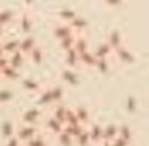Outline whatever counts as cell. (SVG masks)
I'll return each instance as SVG.
<instances>
[{
    "mask_svg": "<svg viewBox=\"0 0 149 146\" xmlns=\"http://www.w3.org/2000/svg\"><path fill=\"white\" fill-rule=\"evenodd\" d=\"M38 133V130L36 127V125H28V124H24L20 127H17L15 130V135L21 140V142H26L28 141L29 139L36 137Z\"/></svg>",
    "mask_w": 149,
    "mask_h": 146,
    "instance_id": "1",
    "label": "cell"
},
{
    "mask_svg": "<svg viewBox=\"0 0 149 146\" xmlns=\"http://www.w3.org/2000/svg\"><path fill=\"white\" fill-rule=\"evenodd\" d=\"M41 114H42V112H41V110H40L38 107H31V109H28V110L23 113L22 118H23L24 124H28V125H36V123H37L38 119L41 118Z\"/></svg>",
    "mask_w": 149,
    "mask_h": 146,
    "instance_id": "2",
    "label": "cell"
},
{
    "mask_svg": "<svg viewBox=\"0 0 149 146\" xmlns=\"http://www.w3.org/2000/svg\"><path fill=\"white\" fill-rule=\"evenodd\" d=\"M74 34L73 29L71 28V26L69 23H65V22H62L61 25H57L55 28H54V35L56 39H58L59 41L69 35H72Z\"/></svg>",
    "mask_w": 149,
    "mask_h": 146,
    "instance_id": "3",
    "label": "cell"
},
{
    "mask_svg": "<svg viewBox=\"0 0 149 146\" xmlns=\"http://www.w3.org/2000/svg\"><path fill=\"white\" fill-rule=\"evenodd\" d=\"M102 128L104 126L99 124H93L91 127L87 128L92 144H100L102 141Z\"/></svg>",
    "mask_w": 149,
    "mask_h": 146,
    "instance_id": "4",
    "label": "cell"
},
{
    "mask_svg": "<svg viewBox=\"0 0 149 146\" xmlns=\"http://www.w3.org/2000/svg\"><path fill=\"white\" fill-rule=\"evenodd\" d=\"M106 42L111 46V48H112L113 51H114L116 48H119L120 46H122V36H121V34H120L118 30H112V32L108 34Z\"/></svg>",
    "mask_w": 149,
    "mask_h": 146,
    "instance_id": "5",
    "label": "cell"
},
{
    "mask_svg": "<svg viewBox=\"0 0 149 146\" xmlns=\"http://www.w3.org/2000/svg\"><path fill=\"white\" fill-rule=\"evenodd\" d=\"M35 46H36V42H35L34 37H31L29 35L23 37L22 40H19V50L22 51L23 54L29 53Z\"/></svg>",
    "mask_w": 149,
    "mask_h": 146,
    "instance_id": "6",
    "label": "cell"
},
{
    "mask_svg": "<svg viewBox=\"0 0 149 146\" xmlns=\"http://www.w3.org/2000/svg\"><path fill=\"white\" fill-rule=\"evenodd\" d=\"M7 58H8V64H9V65H12V67H13V68H15V69H19V68L23 64L24 55H23V53H22V51L16 50V51L12 53L10 57L8 56Z\"/></svg>",
    "mask_w": 149,
    "mask_h": 146,
    "instance_id": "7",
    "label": "cell"
},
{
    "mask_svg": "<svg viewBox=\"0 0 149 146\" xmlns=\"http://www.w3.org/2000/svg\"><path fill=\"white\" fill-rule=\"evenodd\" d=\"M78 55H79V64H84L88 68L94 67L97 58H95L93 53H90L88 50H86V51H84L81 54H78Z\"/></svg>",
    "mask_w": 149,
    "mask_h": 146,
    "instance_id": "8",
    "label": "cell"
},
{
    "mask_svg": "<svg viewBox=\"0 0 149 146\" xmlns=\"http://www.w3.org/2000/svg\"><path fill=\"white\" fill-rule=\"evenodd\" d=\"M19 26H20V29L22 30V33L29 34L33 29V21L30 19V16L28 14H22L19 19Z\"/></svg>",
    "mask_w": 149,
    "mask_h": 146,
    "instance_id": "9",
    "label": "cell"
},
{
    "mask_svg": "<svg viewBox=\"0 0 149 146\" xmlns=\"http://www.w3.org/2000/svg\"><path fill=\"white\" fill-rule=\"evenodd\" d=\"M113 53L118 56L119 60H121V61L125 62V63H129V62H132V61L134 60L132 53H130L126 47H123V46H120V47L116 48Z\"/></svg>",
    "mask_w": 149,
    "mask_h": 146,
    "instance_id": "10",
    "label": "cell"
},
{
    "mask_svg": "<svg viewBox=\"0 0 149 146\" xmlns=\"http://www.w3.org/2000/svg\"><path fill=\"white\" fill-rule=\"evenodd\" d=\"M69 25L71 26V28L73 29V32L78 34V33H80L81 30H84V29L87 27V21H86L83 16L77 15L72 21L69 22Z\"/></svg>",
    "mask_w": 149,
    "mask_h": 146,
    "instance_id": "11",
    "label": "cell"
},
{
    "mask_svg": "<svg viewBox=\"0 0 149 146\" xmlns=\"http://www.w3.org/2000/svg\"><path fill=\"white\" fill-rule=\"evenodd\" d=\"M68 109L65 105H62V104H57L56 105V109L54 110V114L51 117H54L56 120H58L59 123H62L63 125L65 124V120H66V113H68Z\"/></svg>",
    "mask_w": 149,
    "mask_h": 146,
    "instance_id": "12",
    "label": "cell"
},
{
    "mask_svg": "<svg viewBox=\"0 0 149 146\" xmlns=\"http://www.w3.org/2000/svg\"><path fill=\"white\" fill-rule=\"evenodd\" d=\"M15 18V14L12 9H0V26L6 27Z\"/></svg>",
    "mask_w": 149,
    "mask_h": 146,
    "instance_id": "13",
    "label": "cell"
},
{
    "mask_svg": "<svg viewBox=\"0 0 149 146\" xmlns=\"http://www.w3.org/2000/svg\"><path fill=\"white\" fill-rule=\"evenodd\" d=\"M111 53L113 54V49L111 48V46L107 42H104L98 47V49L94 53V56H95V58H107V56Z\"/></svg>",
    "mask_w": 149,
    "mask_h": 146,
    "instance_id": "14",
    "label": "cell"
},
{
    "mask_svg": "<svg viewBox=\"0 0 149 146\" xmlns=\"http://www.w3.org/2000/svg\"><path fill=\"white\" fill-rule=\"evenodd\" d=\"M76 16H77L76 11H73L71 8H63L58 12V18L62 20V22H65V23H69Z\"/></svg>",
    "mask_w": 149,
    "mask_h": 146,
    "instance_id": "15",
    "label": "cell"
},
{
    "mask_svg": "<svg viewBox=\"0 0 149 146\" xmlns=\"http://www.w3.org/2000/svg\"><path fill=\"white\" fill-rule=\"evenodd\" d=\"M66 63L71 68H77L79 64V55L73 48L66 50Z\"/></svg>",
    "mask_w": 149,
    "mask_h": 146,
    "instance_id": "16",
    "label": "cell"
},
{
    "mask_svg": "<svg viewBox=\"0 0 149 146\" xmlns=\"http://www.w3.org/2000/svg\"><path fill=\"white\" fill-rule=\"evenodd\" d=\"M118 135V126L108 125L102 128V141H111Z\"/></svg>",
    "mask_w": 149,
    "mask_h": 146,
    "instance_id": "17",
    "label": "cell"
},
{
    "mask_svg": "<svg viewBox=\"0 0 149 146\" xmlns=\"http://www.w3.org/2000/svg\"><path fill=\"white\" fill-rule=\"evenodd\" d=\"M0 76H2L3 78L15 79L16 77H19V71H17V69H15V68H13L12 65L7 64V65H5V67L0 70Z\"/></svg>",
    "mask_w": 149,
    "mask_h": 146,
    "instance_id": "18",
    "label": "cell"
},
{
    "mask_svg": "<svg viewBox=\"0 0 149 146\" xmlns=\"http://www.w3.org/2000/svg\"><path fill=\"white\" fill-rule=\"evenodd\" d=\"M74 140L77 141L78 146H88L90 144H92L87 128H84V130L74 138Z\"/></svg>",
    "mask_w": 149,
    "mask_h": 146,
    "instance_id": "19",
    "label": "cell"
},
{
    "mask_svg": "<svg viewBox=\"0 0 149 146\" xmlns=\"http://www.w3.org/2000/svg\"><path fill=\"white\" fill-rule=\"evenodd\" d=\"M47 126H48L49 130H51L54 133H57V134H59L63 131V128H64L63 127V124L59 123L58 120H56L54 117H50L47 120Z\"/></svg>",
    "mask_w": 149,
    "mask_h": 146,
    "instance_id": "20",
    "label": "cell"
},
{
    "mask_svg": "<svg viewBox=\"0 0 149 146\" xmlns=\"http://www.w3.org/2000/svg\"><path fill=\"white\" fill-rule=\"evenodd\" d=\"M87 41L83 37V36H78L76 37V41H74V44H73V49L78 53V54H81L84 51L87 50Z\"/></svg>",
    "mask_w": 149,
    "mask_h": 146,
    "instance_id": "21",
    "label": "cell"
},
{
    "mask_svg": "<svg viewBox=\"0 0 149 146\" xmlns=\"http://www.w3.org/2000/svg\"><path fill=\"white\" fill-rule=\"evenodd\" d=\"M77 33H74V34H72V35H69V36H66V37H64V39H62L59 42H61V48L63 49V50H69V49H71V48H73V44H74V41H76V37H77V35H76Z\"/></svg>",
    "mask_w": 149,
    "mask_h": 146,
    "instance_id": "22",
    "label": "cell"
},
{
    "mask_svg": "<svg viewBox=\"0 0 149 146\" xmlns=\"http://www.w3.org/2000/svg\"><path fill=\"white\" fill-rule=\"evenodd\" d=\"M118 135L121 137L122 139L130 141L132 140V130L128 125H120L118 126Z\"/></svg>",
    "mask_w": 149,
    "mask_h": 146,
    "instance_id": "23",
    "label": "cell"
},
{
    "mask_svg": "<svg viewBox=\"0 0 149 146\" xmlns=\"http://www.w3.org/2000/svg\"><path fill=\"white\" fill-rule=\"evenodd\" d=\"M2 49L5 53H14L16 50H19V40H10L3 44H1Z\"/></svg>",
    "mask_w": 149,
    "mask_h": 146,
    "instance_id": "24",
    "label": "cell"
},
{
    "mask_svg": "<svg viewBox=\"0 0 149 146\" xmlns=\"http://www.w3.org/2000/svg\"><path fill=\"white\" fill-rule=\"evenodd\" d=\"M31 57V60L35 62V63H41V61L43 60V51L41 50V48L38 46H35L29 53H28Z\"/></svg>",
    "mask_w": 149,
    "mask_h": 146,
    "instance_id": "25",
    "label": "cell"
},
{
    "mask_svg": "<svg viewBox=\"0 0 149 146\" xmlns=\"http://www.w3.org/2000/svg\"><path fill=\"white\" fill-rule=\"evenodd\" d=\"M38 103H41V104H43V105H49V104L54 103L52 95H51V89L43 90V92L41 93V97H40Z\"/></svg>",
    "mask_w": 149,
    "mask_h": 146,
    "instance_id": "26",
    "label": "cell"
},
{
    "mask_svg": "<svg viewBox=\"0 0 149 146\" xmlns=\"http://www.w3.org/2000/svg\"><path fill=\"white\" fill-rule=\"evenodd\" d=\"M27 146H47V142H45V140L41 137V135H36V137H34V138H31V139H29L28 141H26L24 142Z\"/></svg>",
    "mask_w": 149,
    "mask_h": 146,
    "instance_id": "27",
    "label": "cell"
},
{
    "mask_svg": "<svg viewBox=\"0 0 149 146\" xmlns=\"http://www.w3.org/2000/svg\"><path fill=\"white\" fill-rule=\"evenodd\" d=\"M58 135H59V140H61V142H62L63 146H71V144L74 141V139L69 133H66L64 130Z\"/></svg>",
    "mask_w": 149,
    "mask_h": 146,
    "instance_id": "28",
    "label": "cell"
},
{
    "mask_svg": "<svg viewBox=\"0 0 149 146\" xmlns=\"http://www.w3.org/2000/svg\"><path fill=\"white\" fill-rule=\"evenodd\" d=\"M51 95H52V99H54V103H58L62 100L63 98V90L62 88L59 86H55L51 89Z\"/></svg>",
    "mask_w": 149,
    "mask_h": 146,
    "instance_id": "29",
    "label": "cell"
},
{
    "mask_svg": "<svg viewBox=\"0 0 149 146\" xmlns=\"http://www.w3.org/2000/svg\"><path fill=\"white\" fill-rule=\"evenodd\" d=\"M23 86L26 89H28L29 91H36L38 89L40 84L34 79H26V81H23Z\"/></svg>",
    "mask_w": 149,
    "mask_h": 146,
    "instance_id": "30",
    "label": "cell"
},
{
    "mask_svg": "<svg viewBox=\"0 0 149 146\" xmlns=\"http://www.w3.org/2000/svg\"><path fill=\"white\" fill-rule=\"evenodd\" d=\"M20 145H21V140L15 134L12 135V137H9L8 138V141L6 144V146H20Z\"/></svg>",
    "mask_w": 149,
    "mask_h": 146,
    "instance_id": "31",
    "label": "cell"
},
{
    "mask_svg": "<svg viewBox=\"0 0 149 146\" xmlns=\"http://www.w3.org/2000/svg\"><path fill=\"white\" fill-rule=\"evenodd\" d=\"M104 1L106 2V5H108L111 7H118L122 4L123 0H104Z\"/></svg>",
    "mask_w": 149,
    "mask_h": 146,
    "instance_id": "32",
    "label": "cell"
},
{
    "mask_svg": "<svg viewBox=\"0 0 149 146\" xmlns=\"http://www.w3.org/2000/svg\"><path fill=\"white\" fill-rule=\"evenodd\" d=\"M100 144H101L100 146H111V142L109 141H101Z\"/></svg>",
    "mask_w": 149,
    "mask_h": 146,
    "instance_id": "33",
    "label": "cell"
},
{
    "mask_svg": "<svg viewBox=\"0 0 149 146\" xmlns=\"http://www.w3.org/2000/svg\"><path fill=\"white\" fill-rule=\"evenodd\" d=\"M2 56H5V51H3L2 47H1V43H0V57H2Z\"/></svg>",
    "mask_w": 149,
    "mask_h": 146,
    "instance_id": "34",
    "label": "cell"
},
{
    "mask_svg": "<svg viewBox=\"0 0 149 146\" xmlns=\"http://www.w3.org/2000/svg\"><path fill=\"white\" fill-rule=\"evenodd\" d=\"M3 28H5V27L0 26V36H1V35H2V33H3Z\"/></svg>",
    "mask_w": 149,
    "mask_h": 146,
    "instance_id": "35",
    "label": "cell"
},
{
    "mask_svg": "<svg viewBox=\"0 0 149 146\" xmlns=\"http://www.w3.org/2000/svg\"><path fill=\"white\" fill-rule=\"evenodd\" d=\"M24 2L26 4H31V2H34V0H24Z\"/></svg>",
    "mask_w": 149,
    "mask_h": 146,
    "instance_id": "36",
    "label": "cell"
}]
</instances>
